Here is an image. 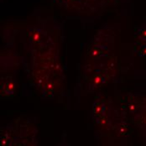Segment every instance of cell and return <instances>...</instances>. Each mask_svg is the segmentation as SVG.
Listing matches in <instances>:
<instances>
[{
  "instance_id": "52a82bcc",
  "label": "cell",
  "mask_w": 146,
  "mask_h": 146,
  "mask_svg": "<svg viewBox=\"0 0 146 146\" xmlns=\"http://www.w3.org/2000/svg\"><path fill=\"white\" fill-rule=\"evenodd\" d=\"M139 54L142 56H146V44H141L140 49L139 50Z\"/></svg>"
},
{
  "instance_id": "ba28073f",
  "label": "cell",
  "mask_w": 146,
  "mask_h": 146,
  "mask_svg": "<svg viewBox=\"0 0 146 146\" xmlns=\"http://www.w3.org/2000/svg\"><path fill=\"white\" fill-rule=\"evenodd\" d=\"M145 141H146V132H145Z\"/></svg>"
},
{
  "instance_id": "6da1fadb",
  "label": "cell",
  "mask_w": 146,
  "mask_h": 146,
  "mask_svg": "<svg viewBox=\"0 0 146 146\" xmlns=\"http://www.w3.org/2000/svg\"><path fill=\"white\" fill-rule=\"evenodd\" d=\"M122 113L111 100L102 95L96 98L91 110L92 118L97 125L118 135L126 134L129 129Z\"/></svg>"
},
{
  "instance_id": "277c9868",
  "label": "cell",
  "mask_w": 146,
  "mask_h": 146,
  "mask_svg": "<svg viewBox=\"0 0 146 146\" xmlns=\"http://www.w3.org/2000/svg\"><path fill=\"white\" fill-rule=\"evenodd\" d=\"M17 90V84L15 79L11 76H6L1 81V98H11L13 97Z\"/></svg>"
},
{
  "instance_id": "8992f818",
  "label": "cell",
  "mask_w": 146,
  "mask_h": 146,
  "mask_svg": "<svg viewBox=\"0 0 146 146\" xmlns=\"http://www.w3.org/2000/svg\"><path fill=\"white\" fill-rule=\"evenodd\" d=\"M138 38L141 41H146V27H142L137 33Z\"/></svg>"
},
{
  "instance_id": "7a4b0ae2",
  "label": "cell",
  "mask_w": 146,
  "mask_h": 146,
  "mask_svg": "<svg viewBox=\"0 0 146 146\" xmlns=\"http://www.w3.org/2000/svg\"><path fill=\"white\" fill-rule=\"evenodd\" d=\"M1 129V146H36L35 127L19 124Z\"/></svg>"
},
{
  "instance_id": "3957f363",
  "label": "cell",
  "mask_w": 146,
  "mask_h": 146,
  "mask_svg": "<svg viewBox=\"0 0 146 146\" xmlns=\"http://www.w3.org/2000/svg\"><path fill=\"white\" fill-rule=\"evenodd\" d=\"M109 45L103 41L98 42L94 41L93 44L90 45L88 51L87 59L91 60H98L102 57H106L109 52Z\"/></svg>"
},
{
  "instance_id": "5b68a950",
  "label": "cell",
  "mask_w": 146,
  "mask_h": 146,
  "mask_svg": "<svg viewBox=\"0 0 146 146\" xmlns=\"http://www.w3.org/2000/svg\"><path fill=\"white\" fill-rule=\"evenodd\" d=\"M41 38H42V35H41V32L40 30H38L37 29L32 30L31 35H30L31 42H33L35 44H37L41 40Z\"/></svg>"
}]
</instances>
